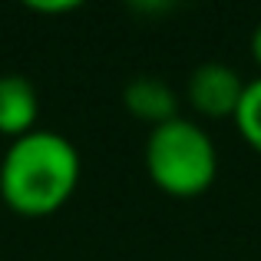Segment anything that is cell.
<instances>
[{"label": "cell", "mask_w": 261, "mask_h": 261, "mask_svg": "<svg viewBox=\"0 0 261 261\" xmlns=\"http://www.w3.org/2000/svg\"><path fill=\"white\" fill-rule=\"evenodd\" d=\"M80 175V149L53 129H33L0 159V198L20 218H50L76 195Z\"/></svg>", "instance_id": "1"}, {"label": "cell", "mask_w": 261, "mask_h": 261, "mask_svg": "<svg viewBox=\"0 0 261 261\" xmlns=\"http://www.w3.org/2000/svg\"><path fill=\"white\" fill-rule=\"evenodd\" d=\"M142 159L146 175L169 198L205 195L218 175V149L212 136L185 116H175L149 133Z\"/></svg>", "instance_id": "2"}, {"label": "cell", "mask_w": 261, "mask_h": 261, "mask_svg": "<svg viewBox=\"0 0 261 261\" xmlns=\"http://www.w3.org/2000/svg\"><path fill=\"white\" fill-rule=\"evenodd\" d=\"M245 80L238 76V70H231L228 63H198L185 80V99L205 119H231L242 102Z\"/></svg>", "instance_id": "3"}, {"label": "cell", "mask_w": 261, "mask_h": 261, "mask_svg": "<svg viewBox=\"0 0 261 261\" xmlns=\"http://www.w3.org/2000/svg\"><path fill=\"white\" fill-rule=\"evenodd\" d=\"M40 116V96L37 86L23 73H4L0 76V136L20 139L37 129Z\"/></svg>", "instance_id": "4"}, {"label": "cell", "mask_w": 261, "mask_h": 261, "mask_svg": "<svg viewBox=\"0 0 261 261\" xmlns=\"http://www.w3.org/2000/svg\"><path fill=\"white\" fill-rule=\"evenodd\" d=\"M122 106L133 119L155 129L178 116V96L162 76H136L122 89Z\"/></svg>", "instance_id": "5"}, {"label": "cell", "mask_w": 261, "mask_h": 261, "mask_svg": "<svg viewBox=\"0 0 261 261\" xmlns=\"http://www.w3.org/2000/svg\"><path fill=\"white\" fill-rule=\"evenodd\" d=\"M235 126H238V136L248 142L255 152H261V76L245 83V93H242V102L235 109Z\"/></svg>", "instance_id": "6"}, {"label": "cell", "mask_w": 261, "mask_h": 261, "mask_svg": "<svg viewBox=\"0 0 261 261\" xmlns=\"http://www.w3.org/2000/svg\"><path fill=\"white\" fill-rule=\"evenodd\" d=\"M37 13H73L76 4H33Z\"/></svg>", "instance_id": "7"}, {"label": "cell", "mask_w": 261, "mask_h": 261, "mask_svg": "<svg viewBox=\"0 0 261 261\" xmlns=\"http://www.w3.org/2000/svg\"><path fill=\"white\" fill-rule=\"evenodd\" d=\"M248 46H251V60H255V66L261 70V23L251 30V43Z\"/></svg>", "instance_id": "8"}]
</instances>
